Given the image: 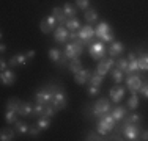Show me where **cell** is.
<instances>
[{
    "instance_id": "cell-1",
    "label": "cell",
    "mask_w": 148,
    "mask_h": 141,
    "mask_svg": "<svg viewBox=\"0 0 148 141\" xmlns=\"http://www.w3.org/2000/svg\"><path fill=\"white\" fill-rule=\"evenodd\" d=\"M84 44H85V42L80 39V38L73 39L68 45H66V49H65V56H66V58H69V60L79 58L80 54L84 52Z\"/></svg>"
},
{
    "instance_id": "cell-2",
    "label": "cell",
    "mask_w": 148,
    "mask_h": 141,
    "mask_svg": "<svg viewBox=\"0 0 148 141\" xmlns=\"http://www.w3.org/2000/svg\"><path fill=\"white\" fill-rule=\"evenodd\" d=\"M115 125V119L112 118V115H104L103 118L99 119V122H98V133L99 135H107V133H110V130L114 129Z\"/></svg>"
},
{
    "instance_id": "cell-3",
    "label": "cell",
    "mask_w": 148,
    "mask_h": 141,
    "mask_svg": "<svg viewBox=\"0 0 148 141\" xmlns=\"http://www.w3.org/2000/svg\"><path fill=\"white\" fill-rule=\"evenodd\" d=\"M90 55H91V58L93 60H103L106 54H107V49L104 47V44L103 42H93V44L90 45Z\"/></svg>"
},
{
    "instance_id": "cell-4",
    "label": "cell",
    "mask_w": 148,
    "mask_h": 141,
    "mask_svg": "<svg viewBox=\"0 0 148 141\" xmlns=\"http://www.w3.org/2000/svg\"><path fill=\"white\" fill-rule=\"evenodd\" d=\"M66 104H68V99H66V94L63 93L62 89H57V88H54V99H52V105H54L57 110H63V108L66 107Z\"/></svg>"
},
{
    "instance_id": "cell-5",
    "label": "cell",
    "mask_w": 148,
    "mask_h": 141,
    "mask_svg": "<svg viewBox=\"0 0 148 141\" xmlns=\"http://www.w3.org/2000/svg\"><path fill=\"white\" fill-rule=\"evenodd\" d=\"M109 111H110V104H109L107 99H99V100L96 102V105H95V108H93V115L101 116V118H103L104 115H107Z\"/></svg>"
},
{
    "instance_id": "cell-6",
    "label": "cell",
    "mask_w": 148,
    "mask_h": 141,
    "mask_svg": "<svg viewBox=\"0 0 148 141\" xmlns=\"http://www.w3.org/2000/svg\"><path fill=\"white\" fill-rule=\"evenodd\" d=\"M95 31H96V36L98 38H103L104 41H112V39H114V35H112V31H110V28H109L107 22H101Z\"/></svg>"
},
{
    "instance_id": "cell-7",
    "label": "cell",
    "mask_w": 148,
    "mask_h": 141,
    "mask_svg": "<svg viewBox=\"0 0 148 141\" xmlns=\"http://www.w3.org/2000/svg\"><path fill=\"white\" fill-rule=\"evenodd\" d=\"M52 99H54V88L51 89H43L36 93V102L38 104H52Z\"/></svg>"
},
{
    "instance_id": "cell-8",
    "label": "cell",
    "mask_w": 148,
    "mask_h": 141,
    "mask_svg": "<svg viewBox=\"0 0 148 141\" xmlns=\"http://www.w3.org/2000/svg\"><path fill=\"white\" fill-rule=\"evenodd\" d=\"M55 25H57V20H55V17L54 16H49V17H44L43 20H41V31H43L44 35H47V33H51L52 30L55 28Z\"/></svg>"
},
{
    "instance_id": "cell-9",
    "label": "cell",
    "mask_w": 148,
    "mask_h": 141,
    "mask_svg": "<svg viewBox=\"0 0 148 141\" xmlns=\"http://www.w3.org/2000/svg\"><path fill=\"white\" fill-rule=\"evenodd\" d=\"M126 85H128V88L131 89V93L136 94L137 91L140 89V86H142V80H140V77L131 74V75L128 77V80H126Z\"/></svg>"
},
{
    "instance_id": "cell-10",
    "label": "cell",
    "mask_w": 148,
    "mask_h": 141,
    "mask_svg": "<svg viewBox=\"0 0 148 141\" xmlns=\"http://www.w3.org/2000/svg\"><path fill=\"white\" fill-rule=\"evenodd\" d=\"M95 35H96V31H95L90 25H85V27L79 28V38H80V39H82L84 42H85V44L93 39Z\"/></svg>"
},
{
    "instance_id": "cell-11",
    "label": "cell",
    "mask_w": 148,
    "mask_h": 141,
    "mask_svg": "<svg viewBox=\"0 0 148 141\" xmlns=\"http://www.w3.org/2000/svg\"><path fill=\"white\" fill-rule=\"evenodd\" d=\"M123 133H125L126 140H131V141L139 140V127H137L136 124H126Z\"/></svg>"
},
{
    "instance_id": "cell-12",
    "label": "cell",
    "mask_w": 148,
    "mask_h": 141,
    "mask_svg": "<svg viewBox=\"0 0 148 141\" xmlns=\"http://www.w3.org/2000/svg\"><path fill=\"white\" fill-rule=\"evenodd\" d=\"M115 64V61L112 58H109V60H103V61L98 64V68H96V72L95 74H99V75H106V74L109 72V69L112 68V66Z\"/></svg>"
},
{
    "instance_id": "cell-13",
    "label": "cell",
    "mask_w": 148,
    "mask_h": 141,
    "mask_svg": "<svg viewBox=\"0 0 148 141\" xmlns=\"http://www.w3.org/2000/svg\"><path fill=\"white\" fill-rule=\"evenodd\" d=\"M54 38H55V42H65L66 39L69 38V33H68V28H65V27H57L55 28V35H54Z\"/></svg>"
},
{
    "instance_id": "cell-14",
    "label": "cell",
    "mask_w": 148,
    "mask_h": 141,
    "mask_svg": "<svg viewBox=\"0 0 148 141\" xmlns=\"http://www.w3.org/2000/svg\"><path fill=\"white\" fill-rule=\"evenodd\" d=\"M52 16L55 17L57 24H60V25H63V24H66V22H68V16L65 14V11H63V8H58V6H55V8L52 9Z\"/></svg>"
},
{
    "instance_id": "cell-15",
    "label": "cell",
    "mask_w": 148,
    "mask_h": 141,
    "mask_svg": "<svg viewBox=\"0 0 148 141\" xmlns=\"http://www.w3.org/2000/svg\"><path fill=\"white\" fill-rule=\"evenodd\" d=\"M90 70L88 69H80L79 72L76 74V83H79V85H85V82H88L90 80Z\"/></svg>"
},
{
    "instance_id": "cell-16",
    "label": "cell",
    "mask_w": 148,
    "mask_h": 141,
    "mask_svg": "<svg viewBox=\"0 0 148 141\" xmlns=\"http://www.w3.org/2000/svg\"><path fill=\"white\" fill-rule=\"evenodd\" d=\"M0 79H2L3 85H13V83H14L16 75H14V72H13L11 69H8V70H3L2 75H0Z\"/></svg>"
},
{
    "instance_id": "cell-17",
    "label": "cell",
    "mask_w": 148,
    "mask_h": 141,
    "mask_svg": "<svg viewBox=\"0 0 148 141\" xmlns=\"http://www.w3.org/2000/svg\"><path fill=\"white\" fill-rule=\"evenodd\" d=\"M21 100L19 99H16V97H13V99H10L8 100V104H6V110H13V111H16L17 115H19V111H21Z\"/></svg>"
},
{
    "instance_id": "cell-18",
    "label": "cell",
    "mask_w": 148,
    "mask_h": 141,
    "mask_svg": "<svg viewBox=\"0 0 148 141\" xmlns=\"http://www.w3.org/2000/svg\"><path fill=\"white\" fill-rule=\"evenodd\" d=\"M123 96H125V89H123L121 86L115 88V89H110V97H112V100L117 102V104L123 99Z\"/></svg>"
},
{
    "instance_id": "cell-19",
    "label": "cell",
    "mask_w": 148,
    "mask_h": 141,
    "mask_svg": "<svg viewBox=\"0 0 148 141\" xmlns=\"http://www.w3.org/2000/svg\"><path fill=\"white\" fill-rule=\"evenodd\" d=\"M25 63H27V55H16L10 60V68H13L16 64H25Z\"/></svg>"
},
{
    "instance_id": "cell-20",
    "label": "cell",
    "mask_w": 148,
    "mask_h": 141,
    "mask_svg": "<svg viewBox=\"0 0 148 141\" xmlns=\"http://www.w3.org/2000/svg\"><path fill=\"white\" fill-rule=\"evenodd\" d=\"M125 116H126V108L125 107H117L112 111V118H114L115 121H120V119H123Z\"/></svg>"
},
{
    "instance_id": "cell-21",
    "label": "cell",
    "mask_w": 148,
    "mask_h": 141,
    "mask_svg": "<svg viewBox=\"0 0 148 141\" xmlns=\"http://www.w3.org/2000/svg\"><path fill=\"white\" fill-rule=\"evenodd\" d=\"M125 49V45L121 44V42H114L112 44V47L109 49V54H110V56H117L121 54V50Z\"/></svg>"
},
{
    "instance_id": "cell-22",
    "label": "cell",
    "mask_w": 148,
    "mask_h": 141,
    "mask_svg": "<svg viewBox=\"0 0 148 141\" xmlns=\"http://www.w3.org/2000/svg\"><path fill=\"white\" fill-rule=\"evenodd\" d=\"M66 28L68 30H77V28H80V20L77 19V17H69L68 22H66Z\"/></svg>"
},
{
    "instance_id": "cell-23",
    "label": "cell",
    "mask_w": 148,
    "mask_h": 141,
    "mask_svg": "<svg viewBox=\"0 0 148 141\" xmlns=\"http://www.w3.org/2000/svg\"><path fill=\"white\" fill-rule=\"evenodd\" d=\"M137 63H139V69L142 70H148V54H142L137 58Z\"/></svg>"
},
{
    "instance_id": "cell-24",
    "label": "cell",
    "mask_w": 148,
    "mask_h": 141,
    "mask_svg": "<svg viewBox=\"0 0 148 141\" xmlns=\"http://www.w3.org/2000/svg\"><path fill=\"white\" fill-rule=\"evenodd\" d=\"M85 20L88 24H95L98 20V13L95 9H85Z\"/></svg>"
},
{
    "instance_id": "cell-25",
    "label": "cell",
    "mask_w": 148,
    "mask_h": 141,
    "mask_svg": "<svg viewBox=\"0 0 148 141\" xmlns=\"http://www.w3.org/2000/svg\"><path fill=\"white\" fill-rule=\"evenodd\" d=\"M55 111H57V108H55L52 104H46V105H44V108H43V113H41V115L47 116V118H52V116L55 115Z\"/></svg>"
},
{
    "instance_id": "cell-26",
    "label": "cell",
    "mask_w": 148,
    "mask_h": 141,
    "mask_svg": "<svg viewBox=\"0 0 148 141\" xmlns=\"http://www.w3.org/2000/svg\"><path fill=\"white\" fill-rule=\"evenodd\" d=\"M13 135H14V133H13V130L10 129V127H5V129H3L2 132H0V140H2V141L13 140Z\"/></svg>"
},
{
    "instance_id": "cell-27",
    "label": "cell",
    "mask_w": 148,
    "mask_h": 141,
    "mask_svg": "<svg viewBox=\"0 0 148 141\" xmlns=\"http://www.w3.org/2000/svg\"><path fill=\"white\" fill-rule=\"evenodd\" d=\"M69 69L73 70V74H77L80 69H82V63H80L79 58H74L71 60V63H69Z\"/></svg>"
},
{
    "instance_id": "cell-28",
    "label": "cell",
    "mask_w": 148,
    "mask_h": 141,
    "mask_svg": "<svg viewBox=\"0 0 148 141\" xmlns=\"http://www.w3.org/2000/svg\"><path fill=\"white\" fill-rule=\"evenodd\" d=\"M136 69H139V63H137V58H134V60H129V64H128V69L125 70L128 75H131V74H134V70Z\"/></svg>"
},
{
    "instance_id": "cell-29",
    "label": "cell",
    "mask_w": 148,
    "mask_h": 141,
    "mask_svg": "<svg viewBox=\"0 0 148 141\" xmlns=\"http://www.w3.org/2000/svg\"><path fill=\"white\" fill-rule=\"evenodd\" d=\"M33 113V107H32L30 104H22L21 105V111H19V115H22V116H29Z\"/></svg>"
},
{
    "instance_id": "cell-30",
    "label": "cell",
    "mask_w": 148,
    "mask_h": 141,
    "mask_svg": "<svg viewBox=\"0 0 148 141\" xmlns=\"http://www.w3.org/2000/svg\"><path fill=\"white\" fill-rule=\"evenodd\" d=\"M104 80V75H99V74H95L93 77H90V85H95V86H99Z\"/></svg>"
},
{
    "instance_id": "cell-31",
    "label": "cell",
    "mask_w": 148,
    "mask_h": 141,
    "mask_svg": "<svg viewBox=\"0 0 148 141\" xmlns=\"http://www.w3.org/2000/svg\"><path fill=\"white\" fill-rule=\"evenodd\" d=\"M63 11H65V14L68 17H74L76 16V9L73 8L71 3H65V6H63Z\"/></svg>"
},
{
    "instance_id": "cell-32",
    "label": "cell",
    "mask_w": 148,
    "mask_h": 141,
    "mask_svg": "<svg viewBox=\"0 0 148 141\" xmlns=\"http://www.w3.org/2000/svg\"><path fill=\"white\" fill-rule=\"evenodd\" d=\"M128 107L131 108V110H136V108L139 107V97H137L136 94H132L131 99L128 100Z\"/></svg>"
},
{
    "instance_id": "cell-33",
    "label": "cell",
    "mask_w": 148,
    "mask_h": 141,
    "mask_svg": "<svg viewBox=\"0 0 148 141\" xmlns=\"http://www.w3.org/2000/svg\"><path fill=\"white\" fill-rule=\"evenodd\" d=\"M16 115H17L16 111H13V110H8V111H6V122H8V124H14V122H17V119H16Z\"/></svg>"
},
{
    "instance_id": "cell-34",
    "label": "cell",
    "mask_w": 148,
    "mask_h": 141,
    "mask_svg": "<svg viewBox=\"0 0 148 141\" xmlns=\"http://www.w3.org/2000/svg\"><path fill=\"white\" fill-rule=\"evenodd\" d=\"M125 122L126 124H132V122H140V116L137 115V113H134V115H131V116H126L125 118Z\"/></svg>"
},
{
    "instance_id": "cell-35",
    "label": "cell",
    "mask_w": 148,
    "mask_h": 141,
    "mask_svg": "<svg viewBox=\"0 0 148 141\" xmlns=\"http://www.w3.org/2000/svg\"><path fill=\"white\" fill-rule=\"evenodd\" d=\"M49 56H51V60L52 61H60V50L58 49H51V50H49Z\"/></svg>"
},
{
    "instance_id": "cell-36",
    "label": "cell",
    "mask_w": 148,
    "mask_h": 141,
    "mask_svg": "<svg viewBox=\"0 0 148 141\" xmlns=\"http://www.w3.org/2000/svg\"><path fill=\"white\" fill-rule=\"evenodd\" d=\"M16 129H17V132H19V133L29 132V125H27L25 122H22V121H17L16 122Z\"/></svg>"
},
{
    "instance_id": "cell-37",
    "label": "cell",
    "mask_w": 148,
    "mask_h": 141,
    "mask_svg": "<svg viewBox=\"0 0 148 141\" xmlns=\"http://www.w3.org/2000/svg\"><path fill=\"white\" fill-rule=\"evenodd\" d=\"M49 125H51V121H49V118H47V116H46V118H41L40 121H38V127H40L41 130L47 129Z\"/></svg>"
},
{
    "instance_id": "cell-38",
    "label": "cell",
    "mask_w": 148,
    "mask_h": 141,
    "mask_svg": "<svg viewBox=\"0 0 148 141\" xmlns=\"http://www.w3.org/2000/svg\"><path fill=\"white\" fill-rule=\"evenodd\" d=\"M112 75H114L115 83H120V82L123 80V70H121V69H115L114 72H112Z\"/></svg>"
},
{
    "instance_id": "cell-39",
    "label": "cell",
    "mask_w": 148,
    "mask_h": 141,
    "mask_svg": "<svg viewBox=\"0 0 148 141\" xmlns=\"http://www.w3.org/2000/svg\"><path fill=\"white\" fill-rule=\"evenodd\" d=\"M128 64H129V60H125V58H120L118 61H117L118 69H121V70H126V69H128Z\"/></svg>"
},
{
    "instance_id": "cell-40",
    "label": "cell",
    "mask_w": 148,
    "mask_h": 141,
    "mask_svg": "<svg viewBox=\"0 0 148 141\" xmlns=\"http://www.w3.org/2000/svg\"><path fill=\"white\" fill-rule=\"evenodd\" d=\"M76 5L85 11V9H88V0H76Z\"/></svg>"
},
{
    "instance_id": "cell-41",
    "label": "cell",
    "mask_w": 148,
    "mask_h": 141,
    "mask_svg": "<svg viewBox=\"0 0 148 141\" xmlns=\"http://www.w3.org/2000/svg\"><path fill=\"white\" fill-rule=\"evenodd\" d=\"M98 93H99V86H95V85H90V88H88V94H90V96H96Z\"/></svg>"
},
{
    "instance_id": "cell-42",
    "label": "cell",
    "mask_w": 148,
    "mask_h": 141,
    "mask_svg": "<svg viewBox=\"0 0 148 141\" xmlns=\"http://www.w3.org/2000/svg\"><path fill=\"white\" fill-rule=\"evenodd\" d=\"M139 91H140V93H142V96H143V97H147V99H148V83L142 85Z\"/></svg>"
},
{
    "instance_id": "cell-43",
    "label": "cell",
    "mask_w": 148,
    "mask_h": 141,
    "mask_svg": "<svg viewBox=\"0 0 148 141\" xmlns=\"http://www.w3.org/2000/svg\"><path fill=\"white\" fill-rule=\"evenodd\" d=\"M40 127H33V129H29V132L32 133V135H33V136H36L38 135V133H40Z\"/></svg>"
},
{
    "instance_id": "cell-44",
    "label": "cell",
    "mask_w": 148,
    "mask_h": 141,
    "mask_svg": "<svg viewBox=\"0 0 148 141\" xmlns=\"http://www.w3.org/2000/svg\"><path fill=\"white\" fill-rule=\"evenodd\" d=\"M87 140H99V138H98V133L90 132V133H88V138H87Z\"/></svg>"
},
{
    "instance_id": "cell-45",
    "label": "cell",
    "mask_w": 148,
    "mask_h": 141,
    "mask_svg": "<svg viewBox=\"0 0 148 141\" xmlns=\"http://www.w3.org/2000/svg\"><path fill=\"white\" fill-rule=\"evenodd\" d=\"M0 69H2V72H3V70H6V61H5V60H0Z\"/></svg>"
},
{
    "instance_id": "cell-46",
    "label": "cell",
    "mask_w": 148,
    "mask_h": 141,
    "mask_svg": "<svg viewBox=\"0 0 148 141\" xmlns=\"http://www.w3.org/2000/svg\"><path fill=\"white\" fill-rule=\"evenodd\" d=\"M140 140H145V141H148V130L142 133V138H140Z\"/></svg>"
},
{
    "instance_id": "cell-47",
    "label": "cell",
    "mask_w": 148,
    "mask_h": 141,
    "mask_svg": "<svg viewBox=\"0 0 148 141\" xmlns=\"http://www.w3.org/2000/svg\"><path fill=\"white\" fill-rule=\"evenodd\" d=\"M33 55H35V52H33V50H30L29 54H27V58H32V56H33Z\"/></svg>"
}]
</instances>
